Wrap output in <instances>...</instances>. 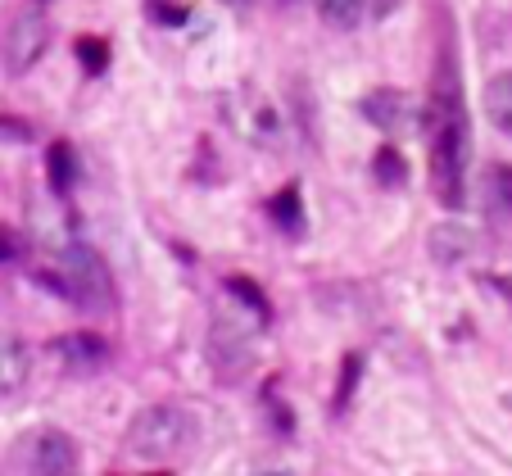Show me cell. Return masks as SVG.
Wrapping results in <instances>:
<instances>
[{"mask_svg": "<svg viewBox=\"0 0 512 476\" xmlns=\"http://www.w3.org/2000/svg\"><path fill=\"white\" fill-rule=\"evenodd\" d=\"M431 191L445 209H463L467 200V114L449 55L431 87Z\"/></svg>", "mask_w": 512, "mask_h": 476, "instance_id": "6da1fadb", "label": "cell"}, {"mask_svg": "<svg viewBox=\"0 0 512 476\" xmlns=\"http://www.w3.org/2000/svg\"><path fill=\"white\" fill-rule=\"evenodd\" d=\"M195 440H200V427H195V413L191 408H177V404H155L136 413L132 427H127V449L136 458H177V454H191Z\"/></svg>", "mask_w": 512, "mask_h": 476, "instance_id": "7a4b0ae2", "label": "cell"}, {"mask_svg": "<svg viewBox=\"0 0 512 476\" xmlns=\"http://www.w3.org/2000/svg\"><path fill=\"white\" fill-rule=\"evenodd\" d=\"M64 291L73 295V304L87 313H109L114 309V282H109V268L91 245H68L64 250Z\"/></svg>", "mask_w": 512, "mask_h": 476, "instance_id": "3957f363", "label": "cell"}, {"mask_svg": "<svg viewBox=\"0 0 512 476\" xmlns=\"http://www.w3.org/2000/svg\"><path fill=\"white\" fill-rule=\"evenodd\" d=\"M19 458L32 476H78V445H73V436H64L55 427L23 436Z\"/></svg>", "mask_w": 512, "mask_h": 476, "instance_id": "277c9868", "label": "cell"}, {"mask_svg": "<svg viewBox=\"0 0 512 476\" xmlns=\"http://www.w3.org/2000/svg\"><path fill=\"white\" fill-rule=\"evenodd\" d=\"M46 46H50V23L37 10L19 14L10 23V32H5V64H10V73H28L46 55Z\"/></svg>", "mask_w": 512, "mask_h": 476, "instance_id": "5b68a950", "label": "cell"}, {"mask_svg": "<svg viewBox=\"0 0 512 476\" xmlns=\"http://www.w3.org/2000/svg\"><path fill=\"white\" fill-rule=\"evenodd\" d=\"M363 114H368L377 127H386V132H399V127H408L417 118V109H413V100H408L404 91L377 87L368 100H363Z\"/></svg>", "mask_w": 512, "mask_h": 476, "instance_id": "8992f818", "label": "cell"}, {"mask_svg": "<svg viewBox=\"0 0 512 476\" xmlns=\"http://www.w3.org/2000/svg\"><path fill=\"white\" fill-rule=\"evenodd\" d=\"M485 118L512 141V73H499L485 87Z\"/></svg>", "mask_w": 512, "mask_h": 476, "instance_id": "52a82bcc", "label": "cell"}, {"mask_svg": "<svg viewBox=\"0 0 512 476\" xmlns=\"http://www.w3.org/2000/svg\"><path fill=\"white\" fill-rule=\"evenodd\" d=\"M485 209H490V218H499V223L512 218V168H490V173H485Z\"/></svg>", "mask_w": 512, "mask_h": 476, "instance_id": "ba28073f", "label": "cell"}, {"mask_svg": "<svg viewBox=\"0 0 512 476\" xmlns=\"http://www.w3.org/2000/svg\"><path fill=\"white\" fill-rule=\"evenodd\" d=\"M73 173H78V164H73V146H68V141H55V146L46 150V177H50V191H55V195L73 191Z\"/></svg>", "mask_w": 512, "mask_h": 476, "instance_id": "9c48e42d", "label": "cell"}, {"mask_svg": "<svg viewBox=\"0 0 512 476\" xmlns=\"http://www.w3.org/2000/svg\"><path fill=\"white\" fill-rule=\"evenodd\" d=\"M313 5H318L322 23H331V28H354L368 10V0H313Z\"/></svg>", "mask_w": 512, "mask_h": 476, "instance_id": "30bf717a", "label": "cell"}, {"mask_svg": "<svg viewBox=\"0 0 512 476\" xmlns=\"http://www.w3.org/2000/svg\"><path fill=\"white\" fill-rule=\"evenodd\" d=\"M59 350H64V359L73 363V368H82V363H100L105 345H100L96 336H64L59 340Z\"/></svg>", "mask_w": 512, "mask_h": 476, "instance_id": "8fae6325", "label": "cell"}, {"mask_svg": "<svg viewBox=\"0 0 512 476\" xmlns=\"http://www.w3.org/2000/svg\"><path fill=\"white\" fill-rule=\"evenodd\" d=\"M78 55H82V64H87V73H100V68H105V59H109V46H105V41H96V37H82L78 41Z\"/></svg>", "mask_w": 512, "mask_h": 476, "instance_id": "7c38bea8", "label": "cell"}, {"mask_svg": "<svg viewBox=\"0 0 512 476\" xmlns=\"http://www.w3.org/2000/svg\"><path fill=\"white\" fill-rule=\"evenodd\" d=\"M377 173H381V182H386V186L404 182V159H399L395 150H381V155H377Z\"/></svg>", "mask_w": 512, "mask_h": 476, "instance_id": "4fadbf2b", "label": "cell"}, {"mask_svg": "<svg viewBox=\"0 0 512 476\" xmlns=\"http://www.w3.org/2000/svg\"><path fill=\"white\" fill-rule=\"evenodd\" d=\"M354 372H358V359H345V381H340V399H336L340 408H345V399H349V386H354Z\"/></svg>", "mask_w": 512, "mask_h": 476, "instance_id": "5bb4252c", "label": "cell"}, {"mask_svg": "<svg viewBox=\"0 0 512 476\" xmlns=\"http://www.w3.org/2000/svg\"><path fill=\"white\" fill-rule=\"evenodd\" d=\"M10 254H14V236H10V232H0V263L10 259Z\"/></svg>", "mask_w": 512, "mask_h": 476, "instance_id": "9a60e30c", "label": "cell"}, {"mask_svg": "<svg viewBox=\"0 0 512 476\" xmlns=\"http://www.w3.org/2000/svg\"><path fill=\"white\" fill-rule=\"evenodd\" d=\"M259 476H290V472H259Z\"/></svg>", "mask_w": 512, "mask_h": 476, "instance_id": "2e32d148", "label": "cell"}]
</instances>
